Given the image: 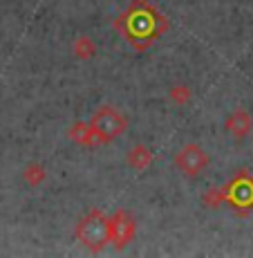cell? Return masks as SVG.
Segmentation results:
<instances>
[{
	"label": "cell",
	"mask_w": 253,
	"mask_h": 258,
	"mask_svg": "<svg viewBox=\"0 0 253 258\" xmlns=\"http://www.w3.org/2000/svg\"><path fill=\"white\" fill-rule=\"evenodd\" d=\"M92 128L94 135L99 140L108 142L112 137H119L128 128V119L123 117V112H119L112 106H103L101 110H97V115L92 117Z\"/></svg>",
	"instance_id": "obj_1"
},
{
	"label": "cell",
	"mask_w": 253,
	"mask_h": 258,
	"mask_svg": "<svg viewBox=\"0 0 253 258\" xmlns=\"http://www.w3.org/2000/svg\"><path fill=\"white\" fill-rule=\"evenodd\" d=\"M78 238L90 249H101L106 242H110V236H108V218L101 211H92L78 225Z\"/></svg>",
	"instance_id": "obj_2"
},
{
	"label": "cell",
	"mask_w": 253,
	"mask_h": 258,
	"mask_svg": "<svg viewBox=\"0 0 253 258\" xmlns=\"http://www.w3.org/2000/svg\"><path fill=\"white\" fill-rule=\"evenodd\" d=\"M206 164H208V155L204 153V148L197 146V144H186L175 155L177 171H182L184 175H197V173L204 171Z\"/></svg>",
	"instance_id": "obj_3"
},
{
	"label": "cell",
	"mask_w": 253,
	"mask_h": 258,
	"mask_svg": "<svg viewBox=\"0 0 253 258\" xmlns=\"http://www.w3.org/2000/svg\"><path fill=\"white\" fill-rule=\"evenodd\" d=\"M108 236L117 247L128 245L132 240V236H135V220H132L130 213L119 211L117 216H112L108 220Z\"/></svg>",
	"instance_id": "obj_4"
},
{
	"label": "cell",
	"mask_w": 253,
	"mask_h": 258,
	"mask_svg": "<svg viewBox=\"0 0 253 258\" xmlns=\"http://www.w3.org/2000/svg\"><path fill=\"white\" fill-rule=\"evenodd\" d=\"M251 126H253V119L246 110H235L229 115V119H226V131L231 133V137H237V140L249 135Z\"/></svg>",
	"instance_id": "obj_5"
},
{
	"label": "cell",
	"mask_w": 253,
	"mask_h": 258,
	"mask_svg": "<svg viewBox=\"0 0 253 258\" xmlns=\"http://www.w3.org/2000/svg\"><path fill=\"white\" fill-rule=\"evenodd\" d=\"M150 162H152V153L143 144H137L130 151V155H128V164L132 168H137V171H143L146 166H150Z\"/></svg>",
	"instance_id": "obj_6"
},
{
	"label": "cell",
	"mask_w": 253,
	"mask_h": 258,
	"mask_svg": "<svg viewBox=\"0 0 253 258\" xmlns=\"http://www.w3.org/2000/svg\"><path fill=\"white\" fill-rule=\"evenodd\" d=\"M94 41L92 38H88V36H81V38H76L74 41V45H72V52H74V56H78L81 61H88L90 56H94Z\"/></svg>",
	"instance_id": "obj_7"
},
{
	"label": "cell",
	"mask_w": 253,
	"mask_h": 258,
	"mask_svg": "<svg viewBox=\"0 0 253 258\" xmlns=\"http://www.w3.org/2000/svg\"><path fill=\"white\" fill-rule=\"evenodd\" d=\"M23 177L29 186H38L43 180H45V168H43L41 164H29L23 171Z\"/></svg>",
	"instance_id": "obj_8"
},
{
	"label": "cell",
	"mask_w": 253,
	"mask_h": 258,
	"mask_svg": "<svg viewBox=\"0 0 253 258\" xmlns=\"http://www.w3.org/2000/svg\"><path fill=\"white\" fill-rule=\"evenodd\" d=\"M94 128L88 126V123H76L72 128V140L78 142V144H92L94 142Z\"/></svg>",
	"instance_id": "obj_9"
},
{
	"label": "cell",
	"mask_w": 253,
	"mask_h": 258,
	"mask_svg": "<svg viewBox=\"0 0 253 258\" xmlns=\"http://www.w3.org/2000/svg\"><path fill=\"white\" fill-rule=\"evenodd\" d=\"M171 99L175 103H188V101H191V88L182 86V83H180V86H175L171 90Z\"/></svg>",
	"instance_id": "obj_10"
}]
</instances>
